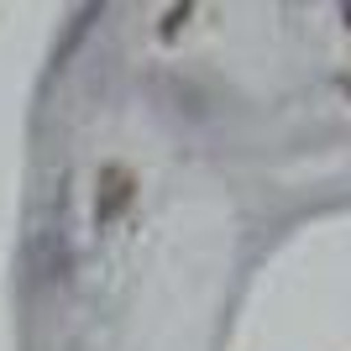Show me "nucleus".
Segmentation results:
<instances>
[{
	"mask_svg": "<svg viewBox=\"0 0 351 351\" xmlns=\"http://www.w3.org/2000/svg\"><path fill=\"white\" fill-rule=\"evenodd\" d=\"M184 16H189V5H173V16H162V37H173V32H178V21H184Z\"/></svg>",
	"mask_w": 351,
	"mask_h": 351,
	"instance_id": "f03ea898",
	"label": "nucleus"
},
{
	"mask_svg": "<svg viewBox=\"0 0 351 351\" xmlns=\"http://www.w3.org/2000/svg\"><path fill=\"white\" fill-rule=\"evenodd\" d=\"M136 194V178L121 168V162H105L100 168V194H95V226H110V220L126 215V205H132Z\"/></svg>",
	"mask_w": 351,
	"mask_h": 351,
	"instance_id": "f257e3e1",
	"label": "nucleus"
}]
</instances>
